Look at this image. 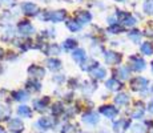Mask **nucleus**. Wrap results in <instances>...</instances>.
<instances>
[{
	"label": "nucleus",
	"instance_id": "1",
	"mask_svg": "<svg viewBox=\"0 0 153 133\" xmlns=\"http://www.w3.org/2000/svg\"><path fill=\"white\" fill-rule=\"evenodd\" d=\"M116 16H117V20H119L120 23H123L124 25H126V27H133V25L137 23L136 17H133L131 13H128V12L117 11V12H116Z\"/></svg>",
	"mask_w": 153,
	"mask_h": 133
},
{
	"label": "nucleus",
	"instance_id": "2",
	"mask_svg": "<svg viewBox=\"0 0 153 133\" xmlns=\"http://www.w3.org/2000/svg\"><path fill=\"white\" fill-rule=\"evenodd\" d=\"M131 85H132V89L133 91H139V92H141V91H145L146 88H148V80L145 77L137 76V77H134L132 80Z\"/></svg>",
	"mask_w": 153,
	"mask_h": 133
},
{
	"label": "nucleus",
	"instance_id": "3",
	"mask_svg": "<svg viewBox=\"0 0 153 133\" xmlns=\"http://www.w3.org/2000/svg\"><path fill=\"white\" fill-rule=\"evenodd\" d=\"M131 67H132V69L136 71V72H141V71L145 69L146 64H145V61H144V59H141L140 56H132Z\"/></svg>",
	"mask_w": 153,
	"mask_h": 133
},
{
	"label": "nucleus",
	"instance_id": "4",
	"mask_svg": "<svg viewBox=\"0 0 153 133\" xmlns=\"http://www.w3.org/2000/svg\"><path fill=\"white\" fill-rule=\"evenodd\" d=\"M100 113L104 114V117H107V119H114L119 113V109L113 105H104L100 108Z\"/></svg>",
	"mask_w": 153,
	"mask_h": 133
},
{
	"label": "nucleus",
	"instance_id": "5",
	"mask_svg": "<svg viewBox=\"0 0 153 133\" xmlns=\"http://www.w3.org/2000/svg\"><path fill=\"white\" fill-rule=\"evenodd\" d=\"M67 13L65 11H53V12H49L44 16V19H48V20H52L55 23H59V22H63L65 19Z\"/></svg>",
	"mask_w": 153,
	"mask_h": 133
},
{
	"label": "nucleus",
	"instance_id": "6",
	"mask_svg": "<svg viewBox=\"0 0 153 133\" xmlns=\"http://www.w3.org/2000/svg\"><path fill=\"white\" fill-rule=\"evenodd\" d=\"M17 29H19V33L23 35V36H29L35 32V28L29 24V22H22L17 25Z\"/></svg>",
	"mask_w": 153,
	"mask_h": 133
},
{
	"label": "nucleus",
	"instance_id": "7",
	"mask_svg": "<svg viewBox=\"0 0 153 133\" xmlns=\"http://www.w3.org/2000/svg\"><path fill=\"white\" fill-rule=\"evenodd\" d=\"M104 57H105L107 64H111V65H113V64H120V61H121V55L116 53V52H112V51L105 52Z\"/></svg>",
	"mask_w": 153,
	"mask_h": 133
},
{
	"label": "nucleus",
	"instance_id": "8",
	"mask_svg": "<svg viewBox=\"0 0 153 133\" xmlns=\"http://www.w3.org/2000/svg\"><path fill=\"white\" fill-rule=\"evenodd\" d=\"M8 129H10L11 132L20 133V132H23V129H24V125H23V123L19 119H12L10 123H8Z\"/></svg>",
	"mask_w": 153,
	"mask_h": 133
},
{
	"label": "nucleus",
	"instance_id": "9",
	"mask_svg": "<svg viewBox=\"0 0 153 133\" xmlns=\"http://www.w3.org/2000/svg\"><path fill=\"white\" fill-rule=\"evenodd\" d=\"M22 10L25 15H29V16H33V15H36L39 12L37 5L33 4V3H24V4L22 5Z\"/></svg>",
	"mask_w": 153,
	"mask_h": 133
},
{
	"label": "nucleus",
	"instance_id": "10",
	"mask_svg": "<svg viewBox=\"0 0 153 133\" xmlns=\"http://www.w3.org/2000/svg\"><path fill=\"white\" fill-rule=\"evenodd\" d=\"M83 121L87 124H89V125H93V124H97L99 123V116L97 113H95V112H87V113L83 114Z\"/></svg>",
	"mask_w": 153,
	"mask_h": 133
},
{
	"label": "nucleus",
	"instance_id": "11",
	"mask_svg": "<svg viewBox=\"0 0 153 133\" xmlns=\"http://www.w3.org/2000/svg\"><path fill=\"white\" fill-rule=\"evenodd\" d=\"M37 125L42 129H51L55 125V120H53V117H42V119L37 121Z\"/></svg>",
	"mask_w": 153,
	"mask_h": 133
},
{
	"label": "nucleus",
	"instance_id": "12",
	"mask_svg": "<svg viewBox=\"0 0 153 133\" xmlns=\"http://www.w3.org/2000/svg\"><path fill=\"white\" fill-rule=\"evenodd\" d=\"M89 72H91V75H92L93 77H96V79H104L105 75H107V72H105L104 68H101V67H99V65L91 68Z\"/></svg>",
	"mask_w": 153,
	"mask_h": 133
},
{
	"label": "nucleus",
	"instance_id": "13",
	"mask_svg": "<svg viewBox=\"0 0 153 133\" xmlns=\"http://www.w3.org/2000/svg\"><path fill=\"white\" fill-rule=\"evenodd\" d=\"M105 85H107V88L109 91H119V89H121V88H123V84L117 79H114V77L108 80V81L105 82Z\"/></svg>",
	"mask_w": 153,
	"mask_h": 133
},
{
	"label": "nucleus",
	"instance_id": "14",
	"mask_svg": "<svg viewBox=\"0 0 153 133\" xmlns=\"http://www.w3.org/2000/svg\"><path fill=\"white\" fill-rule=\"evenodd\" d=\"M72 57H73V60H75L76 63L83 64V61L87 59V56H85L84 49H75V51L72 52Z\"/></svg>",
	"mask_w": 153,
	"mask_h": 133
},
{
	"label": "nucleus",
	"instance_id": "15",
	"mask_svg": "<svg viewBox=\"0 0 153 133\" xmlns=\"http://www.w3.org/2000/svg\"><path fill=\"white\" fill-rule=\"evenodd\" d=\"M129 125H131V121L123 119V120H119V121H116V123H113V129L116 132H119V131H121V129H128Z\"/></svg>",
	"mask_w": 153,
	"mask_h": 133
},
{
	"label": "nucleus",
	"instance_id": "16",
	"mask_svg": "<svg viewBox=\"0 0 153 133\" xmlns=\"http://www.w3.org/2000/svg\"><path fill=\"white\" fill-rule=\"evenodd\" d=\"M91 19H92V15H91L89 12H87V11H83L81 13H79V17H77V20H76V22H77L80 25H83V24L89 23Z\"/></svg>",
	"mask_w": 153,
	"mask_h": 133
},
{
	"label": "nucleus",
	"instance_id": "17",
	"mask_svg": "<svg viewBox=\"0 0 153 133\" xmlns=\"http://www.w3.org/2000/svg\"><path fill=\"white\" fill-rule=\"evenodd\" d=\"M48 101H49L48 97H45V99H42V100H35V103H33L35 109H36V111H39V112L45 111L47 105H48Z\"/></svg>",
	"mask_w": 153,
	"mask_h": 133
},
{
	"label": "nucleus",
	"instance_id": "18",
	"mask_svg": "<svg viewBox=\"0 0 153 133\" xmlns=\"http://www.w3.org/2000/svg\"><path fill=\"white\" fill-rule=\"evenodd\" d=\"M28 72H29V75L35 76V77H43L44 76V69L42 67H37V65H31L28 68Z\"/></svg>",
	"mask_w": 153,
	"mask_h": 133
},
{
	"label": "nucleus",
	"instance_id": "19",
	"mask_svg": "<svg viewBox=\"0 0 153 133\" xmlns=\"http://www.w3.org/2000/svg\"><path fill=\"white\" fill-rule=\"evenodd\" d=\"M114 75H116L119 79H121V80H126L129 77V69L126 67H120V68H117V69L114 71Z\"/></svg>",
	"mask_w": 153,
	"mask_h": 133
},
{
	"label": "nucleus",
	"instance_id": "20",
	"mask_svg": "<svg viewBox=\"0 0 153 133\" xmlns=\"http://www.w3.org/2000/svg\"><path fill=\"white\" fill-rule=\"evenodd\" d=\"M114 103L117 105H126L129 103V96L126 93H120L114 97Z\"/></svg>",
	"mask_w": 153,
	"mask_h": 133
},
{
	"label": "nucleus",
	"instance_id": "21",
	"mask_svg": "<svg viewBox=\"0 0 153 133\" xmlns=\"http://www.w3.org/2000/svg\"><path fill=\"white\" fill-rule=\"evenodd\" d=\"M17 114H19L20 117H31L32 112H31V109H29V106L20 105L19 108H17Z\"/></svg>",
	"mask_w": 153,
	"mask_h": 133
},
{
	"label": "nucleus",
	"instance_id": "22",
	"mask_svg": "<svg viewBox=\"0 0 153 133\" xmlns=\"http://www.w3.org/2000/svg\"><path fill=\"white\" fill-rule=\"evenodd\" d=\"M141 53H144V55H146V56L153 55V45H152V43L146 41V43L141 44Z\"/></svg>",
	"mask_w": 153,
	"mask_h": 133
},
{
	"label": "nucleus",
	"instance_id": "23",
	"mask_svg": "<svg viewBox=\"0 0 153 133\" xmlns=\"http://www.w3.org/2000/svg\"><path fill=\"white\" fill-rule=\"evenodd\" d=\"M144 112H145V109H144L143 104L137 103V106H136V109H134V112L132 113V117H133V119H141V117L144 116Z\"/></svg>",
	"mask_w": 153,
	"mask_h": 133
},
{
	"label": "nucleus",
	"instance_id": "24",
	"mask_svg": "<svg viewBox=\"0 0 153 133\" xmlns=\"http://www.w3.org/2000/svg\"><path fill=\"white\" fill-rule=\"evenodd\" d=\"M128 37L133 41V43L139 44L140 40H141V33H140V31H137V29H133V31H131L128 33Z\"/></svg>",
	"mask_w": 153,
	"mask_h": 133
},
{
	"label": "nucleus",
	"instance_id": "25",
	"mask_svg": "<svg viewBox=\"0 0 153 133\" xmlns=\"http://www.w3.org/2000/svg\"><path fill=\"white\" fill-rule=\"evenodd\" d=\"M27 88L32 92H36V91H40L42 89V84L37 81H33V80H29L27 82Z\"/></svg>",
	"mask_w": 153,
	"mask_h": 133
},
{
	"label": "nucleus",
	"instance_id": "26",
	"mask_svg": "<svg viewBox=\"0 0 153 133\" xmlns=\"http://www.w3.org/2000/svg\"><path fill=\"white\" fill-rule=\"evenodd\" d=\"M47 65H48L49 69H59L61 67V61L56 60V59H48L47 60Z\"/></svg>",
	"mask_w": 153,
	"mask_h": 133
},
{
	"label": "nucleus",
	"instance_id": "27",
	"mask_svg": "<svg viewBox=\"0 0 153 133\" xmlns=\"http://www.w3.org/2000/svg\"><path fill=\"white\" fill-rule=\"evenodd\" d=\"M10 114H11V111L8 106L0 105V120H8L10 119Z\"/></svg>",
	"mask_w": 153,
	"mask_h": 133
},
{
	"label": "nucleus",
	"instance_id": "28",
	"mask_svg": "<svg viewBox=\"0 0 153 133\" xmlns=\"http://www.w3.org/2000/svg\"><path fill=\"white\" fill-rule=\"evenodd\" d=\"M76 45H77V43L72 39H68L63 43V48L65 49V51H72L73 48H76Z\"/></svg>",
	"mask_w": 153,
	"mask_h": 133
},
{
	"label": "nucleus",
	"instance_id": "29",
	"mask_svg": "<svg viewBox=\"0 0 153 133\" xmlns=\"http://www.w3.org/2000/svg\"><path fill=\"white\" fill-rule=\"evenodd\" d=\"M13 97L15 100H19V101H25L28 99V93L24 92V91H19V92H13Z\"/></svg>",
	"mask_w": 153,
	"mask_h": 133
},
{
	"label": "nucleus",
	"instance_id": "30",
	"mask_svg": "<svg viewBox=\"0 0 153 133\" xmlns=\"http://www.w3.org/2000/svg\"><path fill=\"white\" fill-rule=\"evenodd\" d=\"M67 27H68L72 32H76V31H79V29H80L81 25L79 24L76 20H71V22H67Z\"/></svg>",
	"mask_w": 153,
	"mask_h": 133
},
{
	"label": "nucleus",
	"instance_id": "31",
	"mask_svg": "<svg viewBox=\"0 0 153 133\" xmlns=\"http://www.w3.org/2000/svg\"><path fill=\"white\" fill-rule=\"evenodd\" d=\"M144 11L149 15H153V0H146L144 3Z\"/></svg>",
	"mask_w": 153,
	"mask_h": 133
},
{
	"label": "nucleus",
	"instance_id": "32",
	"mask_svg": "<svg viewBox=\"0 0 153 133\" xmlns=\"http://www.w3.org/2000/svg\"><path fill=\"white\" fill-rule=\"evenodd\" d=\"M108 31L111 32V33H121L123 31H124V28H123L121 25H117V24H114V25H112Z\"/></svg>",
	"mask_w": 153,
	"mask_h": 133
},
{
	"label": "nucleus",
	"instance_id": "33",
	"mask_svg": "<svg viewBox=\"0 0 153 133\" xmlns=\"http://www.w3.org/2000/svg\"><path fill=\"white\" fill-rule=\"evenodd\" d=\"M59 51H60V48H59L57 45H56V44H52L51 47H49L48 49H47V53H48V55H57L59 53Z\"/></svg>",
	"mask_w": 153,
	"mask_h": 133
},
{
	"label": "nucleus",
	"instance_id": "34",
	"mask_svg": "<svg viewBox=\"0 0 153 133\" xmlns=\"http://www.w3.org/2000/svg\"><path fill=\"white\" fill-rule=\"evenodd\" d=\"M61 112H63V105L61 104H55L53 106H52V113L53 114H59V113H61Z\"/></svg>",
	"mask_w": 153,
	"mask_h": 133
},
{
	"label": "nucleus",
	"instance_id": "35",
	"mask_svg": "<svg viewBox=\"0 0 153 133\" xmlns=\"http://www.w3.org/2000/svg\"><path fill=\"white\" fill-rule=\"evenodd\" d=\"M132 131H133V133H144L146 131L145 128H144L143 125H140V124H137V125H133V128H132Z\"/></svg>",
	"mask_w": 153,
	"mask_h": 133
},
{
	"label": "nucleus",
	"instance_id": "36",
	"mask_svg": "<svg viewBox=\"0 0 153 133\" xmlns=\"http://www.w3.org/2000/svg\"><path fill=\"white\" fill-rule=\"evenodd\" d=\"M73 131H75V128L72 125H65V129H63L61 133H73Z\"/></svg>",
	"mask_w": 153,
	"mask_h": 133
},
{
	"label": "nucleus",
	"instance_id": "37",
	"mask_svg": "<svg viewBox=\"0 0 153 133\" xmlns=\"http://www.w3.org/2000/svg\"><path fill=\"white\" fill-rule=\"evenodd\" d=\"M148 111H149V112H151V113L153 114V100H152V101L148 104Z\"/></svg>",
	"mask_w": 153,
	"mask_h": 133
},
{
	"label": "nucleus",
	"instance_id": "38",
	"mask_svg": "<svg viewBox=\"0 0 153 133\" xmlns=\"http://www.w3.org/2000/svg\"><path fill=\"white\" fill-rule=\"evenodd\" d=\"M1 56H3V49L0 48V59H1Z\"/></svg>",
	"mask_w": 153,
	"mask_h": 133
},
{
	"label": "nucleus",
	"instance_id": "39",
	"mask_svg": "<svg viewBox=\"0 0 153 133\" xmlns=\"http://www.w3.org/2000/svg\"><path fill=\"white\" fill-rule=\"evenodd\" d=\"M0 133H4V129H3L1 126H0Z\"/></svg>",
	"mask_w": 153,
	"mask_h": 133
},
{
	"label": "nucleus",
	"instance_id": "40",
	"mask_svg": "<svg viewBox=\"0 0 153 133\" xmlns=\"http://www.w3.org/2000/svg\"><path fill=\"white\" fill-rule=\"evenodd\" d=\"M152 72H153V61H152Z\"/></svg>",
	"mask_w": 153,
	"mask_h": 133
},
{
	"label": "nucleus",
	"instance_id": "41",
	"mask_svg": "<svg viewBox=\"0 0 153 133\" xmlns=\"http://www.w3.org/2000/svg\"><path fill=\"white\" fill-rule=\"evenodd\" d=\"M116 1H124V0H116Z\"/></svg>",
	"mask_w": 153,
	"mask_h": 133
}]
</instances>
